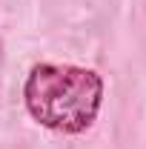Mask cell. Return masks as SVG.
Segmentation results:
<instances>
[{"instance_id":"cell-1","label":"cell","mask_w":146,"mask_h":149,"mask_svg":"<svg viewBox=\"0 0 146 149\" xmlns=\"http://www.w3.org/2000/svg\"><path fill=\"white\" fill-rule=\"evenodd\" d=\"M106 83L89 66L35 63L23 80V106L43 129L80 135L97 120Z\"/></svg>"}]
</instances>
